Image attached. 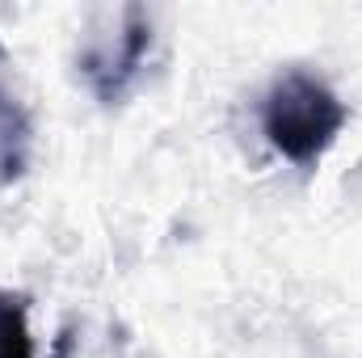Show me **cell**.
Here are the masks:
<instances>
[{"label": "cell", "instance_id": "1", "mask_svg": "<svg viewBox=\"0 0 362 358\" xmlns=\"http://www.w3.org/2000/svg\"><path fill=\"white\" fill-rule=\"evenodd\" d=\"M346 122H350L346 101L320 76H312L303 68L282 72L266 93V105H262L266 139L299 169H312L337 144Z\"/></svg>", "mask_w": 362, "mask_h": 358}, {"label": "cell", "instance_id": "2", "mask_svg": "<svg viewBox=\"0 0 362 358\" xmlns=\"http://www.w3.org/2000/svg\"><path fill=\"white\" fill-rule=\"evenodd\" d=\"M148 47H152V25L144 17V8H127V25H122V38L110 55H89L85 59V72L93 76V89L105 105H114L122 93L131 89V81L139 76L144 59H148Z\"/></svg>", "mask_w": 362, "mask_h": 358}, {"label": "cell", "instance_id": "3", "mask_svg": "<svg viewBox=\"0 0 362 358\" xmlns=\"http://www.w3.org/2000/svg\"><path fill=\"white\" fill-rule=\"evenodd\" d=\"M25 295H13V291H0V358H34V337H30V325H25ZM68 337L59 346V354H68Z\"/></svg>", "mask_w": 362, "mask_h": 358}, {"label": "cell", "instance_id": "4", "mask_svg": "<svg viewBox=\"0 0 362 358\" xmlns=\"http://www.w3.org/2000/svg\"><path fill=\"white\" fill-rule=\"evenodd\" d=\"M25 144H30V122L25 114L0 93V178L13 181L25 169Z\"/></svg>", "mask_w": 362, "mask_h": 358}]
</instances>
